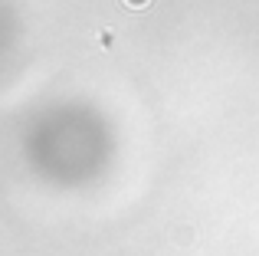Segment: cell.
Returning a JSON list of instances; mask_svg holds the SVG:
<instances>
[{"instance_id":"obj_1","label":"cell","mask_w":259,"mask_h":256,"mask_svg":"<svg viewBox=\"0 0 259 256\" xmlns=\"http://www.w3.org/2000/svg\"><path fill=\"white\" fill-rule=\"evenodd\" d=\"M125 4H128V7H135V10H141V7H148L151 0H125Z\"/></svg>"}]
</instances>
